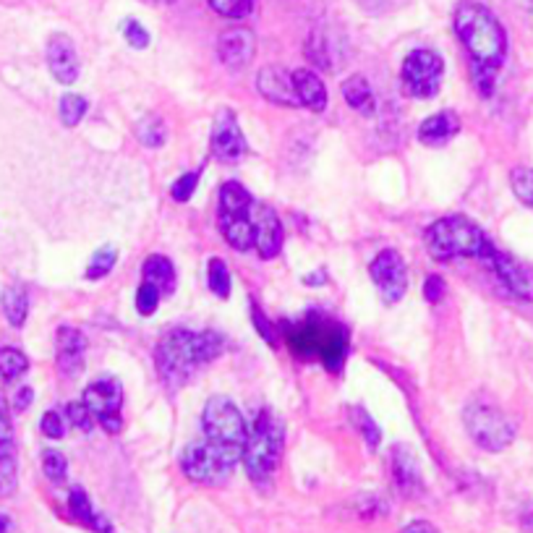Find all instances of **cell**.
Masks as SVG:
<instances>
[{
	"label": "cell",
	"instance_id": "26",
	"mask_svg": "<svg viewBox=\"0 0 533 533\" xmlns=\"http://www.w3.org/2000/svg\"><path fill=\"white\" fill-rule=\"evenodd\" d=\"M144 280L152 283L162 296H170L176 291V269L170 265V259L160 257V254H152L144 262Z\"/></svg>",
	"mask_w": 533,
	"mask_h": 533
},
{
	"label": "cell",
	"instance_id": "40",
	"mask_svg": "<svg viewBox=\"0 0 533 533\" xmlns=\"http://www.w3.org/2000/svg\"><path fill=\"white\" fill-rule=\"evenodd\" d=\"M123 37H126V42H128L134 50L150 47V32L144 29V24H139V21H134V19L123 21Z\"/></svg>",
	"mask_w": 533,
	"mask_h": 533
},
{
	"label": "cell",
	"instance_id": "37",
	"mask_svg": "<svg viewBox=\"0 0 533 533\" xmlns=\"http://www.w3.org/2000/svg\"><path fill=\"white\" fill-rule=\"evenodd\" d=\"M510 184H512V191L515 196L533 207V170L531 168H515L512 176H510Z\"/></svg>",
	"mask_w": 533,
	"mask_h": 533
},
{
	"label": "cell",
	"instance_id": "49",
	"mask_svg": "<svg viewBox=\"0 0 533 533\" xmlns=\"http://www.w3.org/2000/svg\"><path fill=\"white\" fill-rule=\"evenodd\" d=\"M8 531H11V518L0 515V533H8Z\"/></svg>",
	"mask_w": 533,
	"mask_h": 533
},
{
	"label": "cell",
	"instance_id": "36",
	"mask_svg": "<svg viewBox=\"0 0 533 533\" xmlns=\"http://www.w3.org/2000/svg\"><path fill=\"white\" fill-rule=\"evenodd\" d=\"M209 291L217 299H228L230 296V272L226 262H220V259L209 262Z\"/></svg>",
	"mask_w": 533,
	"mask_h": 533
},
{
	"label": "cell",
	"instance_id": "12",
	"mask_svg": "<svg viewBox=\"0 0 533 533\" xmlns=\"http://www.w3.org/2000/svg\"><path fill=\"white\" fill-rule=\"evenodd\" d=\"M489 269L495 272L496 277L507 285V291L512 293V296H518V299H523V301H533V269L531 266H526L523 262H518V259H512L510 254H502V251H496L495 246L489 243L487 246V251H484V257H481Z\"/></svg>",
	"mask_w": 533,
	"mask_h": 533
},
{
	"label": "cell",
	"instance_id": "18",
	"mask_svg": "<svg viewBox=\"0 0 533 533\" xmlns=\"http://www.w3.org/2000/svg\"><path fill=\"white\" fill-rule=\"evenodd\" d=\"M257 89L265 100L275 102V105H283V108H299L301 105L296 84H293V74H288L280 66L262 69L259 77H257Z\"/></svg>",
	"mask_w": 533,
	"mask_h": 533
},
{
	"label": "cell",
	"instance_id": "20",
	"mask_svg": "<svg viewBox=\"0 0 533 533\" xmlns=\"http://www.w3.org/2000/svg\"><path fill=\"white\" fill-rule=\"evenodd\" d=\"M55 348H58V372L66 377H77L84 369V350L86 340L74 327H61L55 335Z\"/></svg>",
	"mask_w": 533,
	"mask_h": 533
},
{
	"label": "cell",
	"instance_id": "44",
	"mask_svg": "<svg viewBox=\"0 0 533 533\" xmlns=\"http://www.w3.org/2000/svg\"><path fill=\"white\" fill-rule=\"evenodd\" d=\"M445 291H447V285H445V280L439 275H429L426 277V283H423V299L429 304H439L445 299Z\"/></svg>",
	"mask_w": 533,
	"mask_h": 533
},
{
	"label": "cell",
	"instance_id": "29",
	"mask_svg": "<svg viewBox=\"0 0 533 533\" xmlns=\"http://www.w3.org/2000/svg\"><path fill=\"white\" fill-rule=\"evenodd\" d=\"M29 369V358L16 348H0V381H13L24 377Z\"/></svg>",
	"mask_w": 533,
	"mask_h": 533
},
{
	"label": "cell",
	"instance_id": "5",
	"mask_svg": "<svg viewBox=\"0 0 533 533\" xmlns=\"http://www.w3.org/2000/svg\"><path fill=\"white\" fill-rule=\"evenodd\" d=\"M423 238H426L429 254L439 262L476 259V257L481 259L489 246V238L484 235V230L463 215H450L431 223Z\"/></svg>",
	"mask_w": 533,
	"mask_h": 533
},
{
	"label": "cell",
	"instance_id": "31",
	"mask_svg": "<svg viewBox=\"0 0 533 533\" xmlns=\"http://www.w3.org/2000/svg\"><path fill=\"white\" fill-rule=\"evenodd\" d=\"M350 421H353V426L361 431V437H364V442L369 445V450H377L380 447V442H381V431H380V426L374 423V419L361 408V406H353L350 411Z\"/></svg>",
	"mask_w": 533,
	"mask_h": 533
},
{
	"label": "cell",
	"instance_id": "50",
	"mask_svg": "<svg viewBox=\"0 0 533 533\" xmlns=\"http://www.w3.org/2000/svg\"><path fill=\"white\" fill-rule=\"evenodd\" d=\"M154 5H170V3H176V0H150Z\"/></svg>",
	"mask_w": 533,
	"mask_h": 533
},
{
	"label": "cell",
	"instance_id": "41",
	"mask_svg": "<svg viewBox=\"0 0 533 533\" xmlns=\"http://www.w3.org/2000/svg\"><path fill=\"white\" fill-rule=\"evenodd\" d=\"M66 414H69V421L77 426V429H81V431H92L94 429V423H97V419H94V414L84 406V400L81 403H69V408H66Z\"/></svg>",
	"mask_w": 533,
	"mask_h": 533
},
{
	"label": "cell",
	"instance_id": "30",
	"mask_svg": "<svg viewBox=\"0 0 533 533\" xmlns=\"http://www.w3.org/2000/svg\"><path fill=\"white\" fill-rule=\"evenodd\" d=\"M136 139L144 144V147H162L165 139H168V131H165V123L157 118V115H147L136 123Z\"/></svg>",
	"mask_w": 533,
	"mask_h": 533
},
{
	"label": "cell",
	"instance_id": "13",
	"mask_svg": "<svg viewBox=\"0 0 533 533\" xmlns=\"http://www.w3.org/2000/svg\"><path fill=\"white\" fill-rule=\"evenodd\" d=\"M19 487V457H16V439L11 408L0 395V496H11Z\"/></svg>",
	"mask_w": 533,
	"mask_h": 533
},
{
	"label": "cell",
	"instance_id": "2",
	"mask_svg": "<svg viewBox=\"0 0 533 533\" xmlns=\"http://www.w3.org/2000/svg\"><path fill=\"white\" fill-rule=\"evenodd\" d=\"M226 348L223 335L217 332H191V330H173L165 335V340L157 345V372L170 387L186 384L193 369L201 364L215 361Z\"/></svg>",
	"mask_w": 533,
	"mask_h": 533
},
{
	"label": "cell",
	"instance_id": "3",
	"mask_svg": "<svg viewBox=\"0 0 533 533\" xmlns=\"http://www.w3.org/2000/svg\"><path fill=\"white\" fill-rule=\"evenodd\" d=\"M288 345L299 358H319L324 369L338 372L348 356V330L327 316L311 314L288 330Z\"/></svg>",
	"mask_w": 533,
	"mask_h": 533
},
{
	"label": "cell",
	"instance_id": "1",
	"mask_svg": "<svg viewBox=\"0 0 533 533\" xmlns=\"http://www.w3.org/2000/svg\"><path fill=\"white\" fill-rule=\"evenodd\" d=\"M455 32L473 61V77L479 89L489 94L507 53V37L502 24L487 5L476 0H463L455 8Z\"/></svg>",
	"mask_w": 533,
	"mask_h": 533
},
{
	"label": "cell",
	"instance_id": "10",
	"mask_svg": "<svg viewBox=\"0 0 533 533\" xmlns=\"http://www.w3.org/2000/svg\"><path fill=\"white\" fill-rule=\"evenodd\" d=\"M84 406L94 414L97 423L108 431L118 434L123 429L120 419V406H123V392L115 380H97L84 390Z\"/></svg>",
	"mask_w": 533,
	"mask_h": 533
},
{
	"label": "cell",
	"instance_id": "46",
	"mask_svg": "<svg viewBox=\"0 0 533 533\" xmlns=\"http://www.w3.org/2000/svg\"><path fill=\"white\" fill-rule=\"evenodd\" d=\"M32 398H35V392L29 390V387H21L16 395H13V411H27L29 408V403H32Z\"/></svg>",
	"mask_w": 533,
	"mask_h": 533
},
{
	"label": "cell",
	"instance_id": "32",
	"mask_svg": "<svg viewBox=\"0 0 533 533\" xmlns=\"http://www.w3.org/2000/svg\"><path fill=\"white\" fill-rule=\"evenodd\" d=\"M86 100L84 97H78V94H63L61 97V105H58V113H61V120H63V126L66 128H77L78 123L84 120V115H86Z\"/></svg>",
	"mask_w": 533,
	"mask_h": 533
},
{
	"label": "cell",
	"instance_id": "17",
	"mask_svg": "<svg viewBox=\"0 0 533 533\" xmlns=\"http://www.w3.org/2000/svg\"><path fill=\"white\" fill-rule=\"evenodd\" d=\"M47 66L58 84H74L78 78V53L69 35H53L47 39Z\"/></svg>",
	"mask_w": 533,
	"mask_h": 533
},
{
	"label": "cell",
	"instance_id": "38",
	"mask_svg": "<svg viewBox=\"0 0 533 533\" xmlns=\"http://www.w3.org/2000/svg\"><path fill=\"white\" fill-rule=\"evenodd\" d=\"M160 299H162V293L154 288L152 283L142 280V285L136 291V311L142 316H152L154 311H157V306H160Z\"/></svg>",
	"mask_w": 533,
	"mask_h": 533
},
{
	"label": "cell",
	"instance_id": "7",
	"mask_svg": "<svg viewBox=\"0 0 533 533\" xmlns=\"http://www.w3.org/2000/svg\"><path fill=\"white\" fill-rule=\"evenodd\" d=\"M463 421L471 439L487 453H502L515 439V423L489 403H468Z\"/></svg>",
	"mask_w": 533,
	"mask_h": 533
},
{
	"label": "cell",
	"instance_id": "27",
	"mask_svg": "<svg viewBox=\"0 0 533 533\" xmlns=\"http://www.w3.org/2000/svg\"><path fill=\"white\" fill-rule=\"evenodd\" d=\"M0 304H3V314H5L11 327H24L27 314H29V296L21 285L5 288L3 296H0Z\"/></svg>",
	"mask_w": 533,
	"mask_h": 533
},
{
	"label": "cell",
	"instance_id": "22",
	"mask_svg": "<svg viewBox=\"0 0 533 533\" xmlns=\"http://www.w3.org/2000/svg\"><path fill=\"white\" fill-rule=\"evenodd\" d=\"M293 84H296V92H299L301 105L308 108L311 113H322V111L327 108V89H324V81L316 77L311 69H296V71H293Z\"/></svg>",
	"mask_w": 533,
	"mask_h": 533
},
{
	"label": "cell",
	"instance_id": "48",
	"mask_svg": "<svg viewBox=\"0 0 533 533\" xmlns=\"http://www.w3.org/2000/svg\"><path fill=\"white\" fill-rule=\"evenodd\" d=\"M304 283H306V285H324V277H322V272H316V275L306 277Z\"/></svg>",
	"mask_w": 533,
	"mask_h": 533
},
{
	"label": "cell",
	"instance_id": "45",
	"mask_svg": "<svg viewBox=\"0 0 533 533\" xmlns=\"http://www.w3.org/2000/svg\"><path fill=\"white\" fill-rule=\"evenodd\" d=\"M251 314H254V324H257V330H259V335L265 338L266 343H275V332H272V327H269V322L265 319V314L259 311V306L254 304L251 306Z\"/></svg>",
	"mask_w": 533,
	"mask_h": 533
},
{
	"label": "cell",
	"instance_id": "28",
	"mask_svg": "<svg viewBox=\"0 0 533 533\" xmlns=\"http://www.w3.org/2000/svg\"><path fill=\"white\" fill-rule=\"evenodd\" d=\"M251 207H254L251 193L241 184L230 181L220 189V215H249Z\"/></svg>",
	"mask_w": 533,
	"mask_h": 533
},
{
	"label": "cell",
	"instance_id": "33",
	"mask_svg": "<svg viewBox=\"0 0 533 533\" xmlns=\"http://www.w3.org/2000/svg\"><path fill=\"white\" fill-rule=\"evenodd\" d=\"M115 259H118V251H115L113 246L100 249V251L92 257V262L86 265V280H102V277H108V275L113 272Z\"/></svg>",
	"mask_w": 533,
	"mask_h": 533
},
{
	"label": "cell",
	"instance_id": "42",
	"mask_svg": "<svg viewBox=\"0 0 533 533\" xmlns=\"http://www.w3.org/2000/svg\"><path fill=\"white\" fill-rule=\"evenodd\" d=\"M199 186V170H191V173H184L176 184H173V199L176 201H189L191 196H193V191Z\"/></svg>",
	"mask_w": 533,
	"mask_h": 533
},
{
	"label": "cell",
	"instance_id": "21",
	"mask_svg": "<svg viewBox=\"0 0 533 533\" xmlns=\"http://www.w3.org/2000/svg\"><path fill=\"white\" fill-rule=\"evenodd\" d=\"M460 131V118L453 111L429 115L419 126V142L426 147H442Z\"/></svg>",
	"mask_w": 533,
	"mask_h": 533
},
{
	"label": "cell",
	"instance_id": "4",
	"mask_svg": "<svg viewBox=\"0 0 533 533\" xmlns=\"http://www.w3.org/2000/svg\"><path fill=\"white\" fill-rule=\"evenodd\" d=\"M283 445H285V429H283L280 419L272 411H262L259 419L249 429L243 457H241V463L249 471V479L262 492L272 487V476L283 457Z\"/></svg>",
	"mask_w": 533,
	"mask_h": 533
},
{
	"label": "cell",
	"instance_id": "24",
	"mask_svg": "<svg viewBox=\"0 0 533 533\" xmlns=\"http://www.w3.org/2000/svg\"><path fill=\"white\" fill-rule=\"evenodd\" d=\"M69 507H71L74 518H77L81 526L92 529L94 533H113L111 531V523H108L102 515L94 512V507H92V502H89V496H86L84 489H78V487L71 489V495H69Z\"/></svg>",
	"mask_w": 533,
	"mask_h": 533
},
{
	"label": "cell",
	"instance_id": "23",
	"mask_svg": "<svg viewBox=\"0 0 533 533\" xmlns=\"http://www.w3.org/2000/svg\"><path fill=\"white\" fill-rule=\"evenodd\" d=\"M220 230L235 251H251L254 249V223L249 215H220Z\"/></svg>",
	"mask_w": 533,
	"mask_h": 533
},
{
	"label": "cell",
	"instance_id": "6",
	"mask_svg": "<svg viewBox=\"0 0 533 533\" xmlns=\"http://www.w3.org/2000/svg\"><path fill=\"white\" fill-rule=\"evenodd\" d=\"M241 457H243L241 447L220 445V442H212L204 437L201 442L186 445V450L181 453V468L193 484L217 487V484L228 481L233 468L241 463Z\"/></svg>",
	"mask_w": 533,
	"mask_h": 533
},
{
	"label": "cell",
	"instance_id": "14",
	"mask_svg": "<svg viewBox=\"0 0 533 533\" xmlns=\"http://www.w3.org/2000/svg\"><path fill=\"white\" fill-rule=\"evenodd\" d=\"M212 152L220 162H238L243 154L249 152L246 136L241 134V126L235 120L233 111H220L215 118L212 128Z\"/></svg>",
	"mask_w": 533,
	"mask_h": 533
},
{
	"label": "cell",
	"instance_id": "34",
	"mask_svg": "<svg viewBox=\"0 0 533 533\" xmlns=\"http://www.w3.org/2000/svg\"><path fill=\"white\" fill-rule=\"evenodd\" d=\"M42 471L53 484H63L66 476H69V460L58 450H45L42 453Z\"/></svg>",
	"mask_w": 533,
	"mask_h": 533
},
{
	"label": "cell",
	"instance_id": "43",
	"mask_svg": "<svg viewBox=\"0 0 533 533\" xmlns=\"http://www.w3.org/2000/svg\"><path fill=\"white\" fill-rule=\"evenodd\" d=\"M42 434L47 437V439H63V434H66V423H63V416L58 414V411H47L45 416H42Z\"/></svg>",
	"mask_w": 533,
	"mask_h": 533
},
{
	"label": "cell",
	"instance_id": "9",
	"mask_svg": "<svg viewBox=\"0 0 533 533\" xmlns=\"http://www.w3.org/2000/svg\"><path fill=\"white\" fill-rule=\"evenodd\" d=\"M201 429L204 437L220 445H230V447H241L246 445L249 437V426L243 414L235 408V403H230L228 398H209L204 411H201Z\"/></svg>",
	"mask_w": 533,
	"mask_h": 533
},
{
	"label": "cell",
	"instance_id": "19",
	"mask_svg": "<svg viewBox=\"0 0 533 533\" xmlns=\"http://www.w3.org/2000/svg\"><path fill=\"white\" fill-rule=\"evenodd\" d=\"M390 473H392V481H395L398 492L403 496H419L423 492L419 460L406 445H398L390 453Z\"/></svg>",
	"mask_w": 533,
	"mask_h": 533
},
{
	"label": "cell",
	"instance_id": "16",
	"mask_svg": "<svg viewBox=\"0 0 533 533\" xmlns=\"http://www.w3.org/2000/svg\"><path fill=\"white\" fill-rule=\"evenodd\" d=\"M254 53H257V37L246 27H233L217 39V55L233 71L246 69L254 61Z\"/></svg>",
	"mask_w": 533,
	"mask_h": 533
},
{
	"label": "cell",
	"instance_id": "11",
	"mask_svg": "<svg viewBox=\"0 0 533 533\" xmlns=\"http://www.w3.org/2000/svg\"><path fill=\"white\" fill-rule=\"evenodd\" d=\"M369 275L381 293L384 304H398L406 296L408 288V275H406V262L395 249H384L374 257L369 266Z\"/></svg>",
	"mask_w": 533,
	"mask_h": 533
},
{
	"label": "cell",
	"instance_id": "47",
	"mask_svg": "<svg viewBox=\"0 0 533 533\" xmlns=\"http://www.w3.org/2000/svg\"><path fill=\"white\" fill-rule=\"evenodd\" d=\"M400 533H439L431 523H426V521H414V523H408L406 529Z\"/></svg>",
	"mask_w": 533,
	"mask_h": 533
},
{
	"label": "cell",
	"instance_id": "8",
	"mask_svg": "<svg viewBox=\"0 0 533 533\" xmlns=\"http://www.w3.org/2000/svg\"><path fill=\"white\" fill-rule=\"evenodd\" d=\"M445 77V61L434 50H414L406 55L400 69V84L408 97L429 100L439 92Z\"/></svg>",
	"mask_w": 533,
	"mask_h": 533
},
{
	"label": "cell",
	"instance_id": "39",
	"mask_svg": "<svg viewBox=\"0 0 533 533\" xmlns=\"http://www.w3.org/2000/svg\"><path fill=\"white\" fill-rule=\"evenodd\" d=\"M209 5L226 19H246L254 8V0H209Z\"/></svg>",
	"mask_w": 533,
	"mask_h": 533
},
{
	"label": "cell",
	"instance_id": "25",
	"mask_svg": "<svg viewBox=\"0 0 533 533\" xmlns=\"http://www.w3.org/2000/svg\"><path fill=\"white\" fill-rule=\"evenodd\" d=\"M343 100L358 111L361 115H374L377 111V102H374V94H372V86L364 77H350L343 81Z\"/></svg>",
	"mask_w": 533,
	"mask_h": 533
},
{
	"label": "cell",
	"instance_id": "15",
	"mask_svg": "<svg viewBox=\"0 0 533 533\" xmlns=\"http://www.w3.org/2000/svg\"><path fill=\"white\" fill-rule=\"evenodd\" d=\"M251 223H254V249L262 259H272L283 249V223L275 215L272 207L254 204L251 207Z\"/></svg>",
	"mask_w": 533,
	"mask_h": 533
},
{
	"label": "cell",
	"instance_id": "35",
	"mask_svg": "<svg viewBox=\"0 0 533 533\" xmlns=\"http://www.w3.org/2000/svg\"><path fill=\"white\" fill-rule=\"evenodd\" d=\"M306 58L316 66V69H327L332 66L330 61V47H327V39L322 32H314L311 37L306 39Z\"/></svg>",
	"mask_w": 533,
	"mask_h": 533
}]
</instances>
